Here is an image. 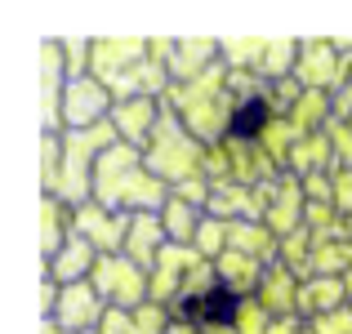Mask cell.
<instances>
[{
	"mask_svg": "<svg viewBox=\"0 0 352 334\" xmlns=\"http://www.w3.org/2000/svg\"><path fill=\"white\" fill-rule=\"evenodd\" d=\"M232 312H236V294L228 285H214L201 299L183 303V321H197V326H223V321H232Z\"/></svg>",
	"mask_w": 352,
	"mask_h": 334,
	"instance_id": "1",
	"label": "cell"
},
{
	"mask_svg": "<svg viewBox=\"0 0 352 334\" xmlns=\"http://www.w3.org/2000/svg\"><path fill=\"white\" fill-rule=\"evenodd\" d=\"M263 120H267V103L263 98H245L232 116V134L245 138V134H254V129H263Z\"/></svg>",
	"mask_w": 352,
	"mask_h": 334,
	"instance_id": "2",
	"label": "cell"
}]
</instances>
